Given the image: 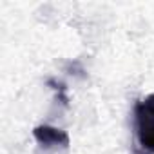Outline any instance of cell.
<instances>
[{"label": "cell", "instance_id": "6da1fadb", "mask_svg": "<svg viewBox=\"0 0 154 154\" xmlns=\"http://www.w3.org/2000/svg\"><path fill=\"white\" fill-rule=\"evenodd\" d=\"M134 123L140 147L145 152L154 154V94H149L145 100L136 103Z\"/></svg>", "mask_w": 154, "mask_h": 154}, {"label": "cell", "instance_id": "7a4b0ae2", "mask_svg": "<svg viewBox=\"0 0 154 154\" xmlns=\"http://www.w3.org/2000/svg\"><path fill=\"white\" fill-rule=\"evenodd\" d=\"M33 136H35V140H36L44 149H51V147L67 149L69 143H71L69 134H67L65 131L56 129V127H51V125H38V127H35Z\"/></svg>", "mask_w": 154, "mask_h": 154}, {"label": "cell", "instance_id": "3957f363", "mask_svg": "<svg viewBox=\"0 0 154 154\" xmlns=\"http://www.w3.org/2000/svg\"><path fill=\"white\" fill-rule=\"evenodd\" d=\"M47 85H53V89L56 91V96H58V100L63 103V105H67V96H65V85L62 84V82H56V80H49L47 82Z\"/></svg>", "mask_w": 154, "mask_h": 154}]
</instances>
